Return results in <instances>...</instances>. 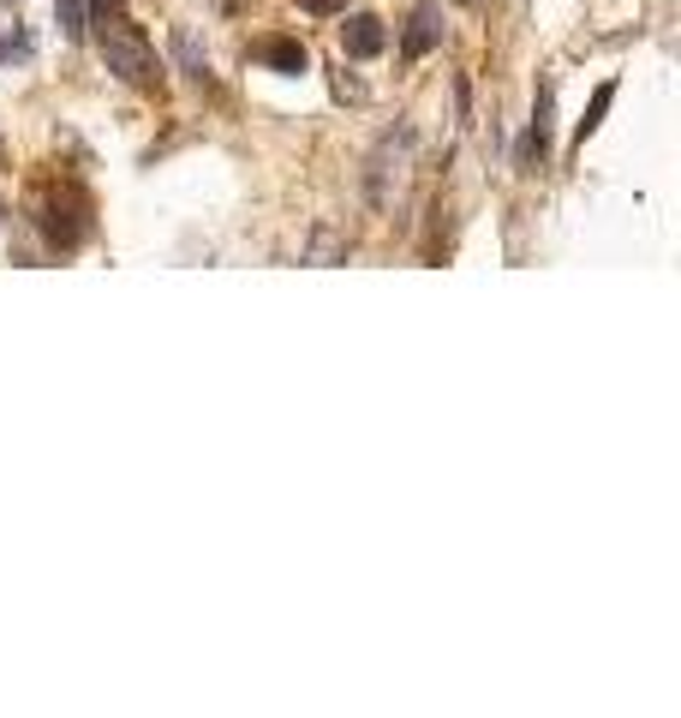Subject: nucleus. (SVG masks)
<instances>
[{"mask_svg":"<svg viewBox=\"0 0 681 718\" xmlns=\"http://www.w3.org/2000/svg\"><path fill=\"white\" fill-rule=\"evenodd\" d=\"M102 61H108V72L121 84H156V54H150V42H144V31L126 19H102Z\"/></svg>","mask_w":681,"mask_h":718,"instance_id":"obj_1","label":"nucleus"},{"mask_svg":"<svg viewBox=\"0 0 681 718\" xmlns=\"http://www.w3.org/2000/svg\"><path fill=\"white\" fill-rule=\"evenodd\" d=\"M437 42H442V7H437V0H425V7H412L401 49H407V61H425V54H431Z\"/></svg>","mask_w":681,"mask_h":718,"instance_id":"obj_2","label":"nucleus"},{"mask_svg":"<svg viewBox=\"0 0 681 718\" xmlns=\"http://www.w3.org/2000/svg\"><path fill=\"white\" fill-rule=\"evenodd\" d=\"M340 49H347L353 61H371V54H383V19H377V12H353V19L340 24Z\"/></svg>","mask_w":681,"mask_h":718,"instance_id":"obj_3","label":"nucleus"},{"mask_svg":"<svg viewBox=\"0 0 681 718\" xmlns=\"http://www.w3.org/2000/svg\"><path fill=\"white\" fill-rule=\"evenodd\" d=\"M54 24H61L66 42H84V37H91V12H84V0H54Z\"/></svg>","mask_w":681,"mask_h":718,"instance_id":"obj_4","label":"nucleus"},{"mask_svg":"<svg viewBox=\"0 0 681 718\" xmlns=\"http://www.w3.org/2000/svg\"><path fill=\"white\" fill-rule=\"evenodd\" d=\"M340 258H347V240H340V233H329V228H317V233H311L305 263H340Z\"/></svg>","mask_w":681,"mask_h":718,"instance_id":"obj_5","label":"nucleus"},{"mask_svg":"<svg viewBox=\"0 0 681 718\" xmlns=\"http://www.w3.org/2000/svg\"><path fill=\"white\" fill-rule=\"evenodd\" d=\"M263 61H270L275 72H305V49H300V42H287V37H275L270 49H263Z\"/></svg>","mask_w":681,"mask_h":718,"instance_id":"obj_6","label":"nucleus"},{"mask_svg":"<svg viewBox=\"0 0 681 718\" xmlns=\"http://www.w3.org/2000/svg\"><path fill=\"white\" fill-rule=\"evenodd\" d=\"M174 61H180L191 79H210V66H203V54H198V42H191L186 31H174Z\"/></svg>","mask_w":681,"mask_h":718,"instance_id":"obj_7","label":"nucleus"},{"mask_svg":"<svg viewBox=\"0 0 681 718\" xmlns=\"http://www.w3.org/2000/svg\"><path fill=\"white\" fill-rule=\"evenodd\" d=\"M610 96H616V84H598V96H591V114L580 121V138H591L598 132V121H604V108H610Z\"/></svg>","mask_w":681,"mask_h":718,"instance_id":"obj_8","label":"nucleus"},{"mask_svg":"<svg viewBox=\"0 0 681 718\" xmlns=\"http://www.w3.org/2000/svg\"><path fill=\"white\" fill-rule=\"evenodd\" d=\"M84 12H91V19L102 24V19H121V12H126V0H91Z\"/></svg>","mask_w":681,"mask_h":718,"instance_id":"obj_9","label":"nucleus"},{"mask_svg":"<svg viewBox=\"0 0 681 718\" xmlns=\"http://www.w3.org/2000/svg\"><path fill=\"white\" fill-rule=\"evenodd\" d=\"M305 12H317V19H335V12H347V0H300Z\"/></svg>","mask_w":681,"mask_h":718,"instance_id":"obj_10","label":"nucleus"},{"mask_svg":"<svg viewBox=\"0 0 681 718\" xmlns=\"http://www.w3.org/2000/svg\"><path fill=\"white\" fill-rule=\"evenodd\" d=\"M0 7H7V0H0Z\"/></svg>","mask_w":681,"mask_h":718,"instance_id":"obj_11","label":"nucleus"}]
</instances>
